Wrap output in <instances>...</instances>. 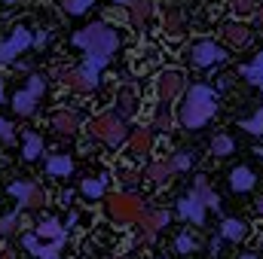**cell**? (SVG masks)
Listing matches in <instances>:
<instances>
[{
	"instance_id": "obj_23",
	"label": "cell",
	"mask_w": 263,
	"mask_h": 259,
	"mask_svg": "<svg viewBox=\"0 0 263 259\" xmlns=\"http://www.w3.org/2000/svg\"><path fill=\"white\" fill-rule=\"evenodd\" d=\"M40 153H43V137L34 134V131H28V134H25V153H22V156H25L28 162H34Z\"/></svg>"
},
{
	"instance_id": "obj_2",
	"label": "cell",
	"mask_w": 263,
	"mask_h": 259,
	"mask_svg": "<svg viewBox=\"0 0 263 259\" xmlns=\"http://www.w3.org/2000/svg\"><path fill=\"white\" fill-rule=\"evenodd\" d=\"M217 113V92L208 89V85H190V92L184 95V104L178 110V119L184 128H202L211 116Z\"/></svg>"
},
{
	"instance_id": "obj_25",
	"label": "cell",
	"mask_w": 263,
	"mask_h": 259,
	"mask_svg": "<svg viewBox=\"0 0 263 259\" xmlns=\"http://www.w3.org/2000/svg\"><path fill=\"white\" fill-rule=\"evenodd\" d=\"M80 192L86 195V198H101L104 195V177H86L80 183Z\"/></svg>"
},
{
	"instance_id": "obj_1",
	"label": "cell",
	"mask_w": 263,
	"mask_h": 259,
	"mask_svg": "<svg viewBox=\"0 0 263 259\" xmlns=\"http://www.w3.org/2000/svg\"><path fill=\"white\" fill-rule=\"evenodd\" d=\"M73 46L86 49V67L101 73L110 61V55L117 52V46H120V34H117V28H110L104 21H92V25H86L83 31L73 34Z\"/></svg>"
},
{
	"instance_id": "obj_17",
	"label": "cell",
	"mask_w": 263,
	"mask_h": 259,
	"mask_svg": "<svg viewBox=\"0 0 263 259\" xmlns=\"http://www.w3.org/2000/svg\"><path fill=\"white\" fill-rule=\"evenodd\" d=\"M220 235H223L227 241H242V238L248 235V223H245V220H233V217H230V220H223V223H220Z\"/></svg>"
},
{
	"instance_id": "obj_43",
	"label": "cell",
	"mask_w": 263,
	"mask_h": 259,
	"mask_svg": "<svg viewBox=\"0 0 263 259\" xmlns=\"http://www.w3.org/2000/svg\"><path fill=\"white\" fill-rule=\"evenodd\" d=\"M0 98H3V95H0Z\"/></svg>"
},
{
	"instance_id": "obj_18",
	"label": "cell",
	"mask_w": 263,
	"mask_h": 259,
	"mask_svg": "<svg viewBox=\"0 0 263 259\" xmlns=\"http://www.w3.org/2000/svg\"><path fill=\"white\" fill-rule=\"evenodd\" d=\"M129 146H132V153H138V156L150 153V146H153V134H150V128H135L132 131Z\"/></svg>"
},
{
	"instance_id": "obj_5",
	"label": "cell",
	"mask_w": 263,
	"mask_h": 259,
	"mask_svg": "<svg viewBox=\"0 0 263 259\" xmlns=\"http://www.w3.org/2000/svg\"><path fill=\"white\" fill-rule=\"evenodd\" d=\"M43 92H46V79L34 73V76L28 79V89H25V92H15V95H12V110H15L18 116H31V113L37 110V104H40Z\"/></svg>"
},
{
	"instance_id": "obj_33",
	"label": "cell",
	"mask_w": 263,
	"mask_h": 259,
	"mask_svg": "<svg viewBox=\"0 0 263 259\" xmlns=\"http://www.w3.org/2000/svg\"><path fill=\"white\" fill-rule=\"evenodd\" d=\"M92 3H95V0H65V9L70 12V15H83Z\"/></svg>"
},
{
	"instance_id": "obj_20",
	"label": "cell",
	"mask_w": 263,
	"mask_h": 259,
	"mask_svg": "<svg viewBox=\"0 0 263 259\" xmlns=\"http://www.w3.org/2000/svg\"><path fill=\"white\" fill-rule=\"evenodd\" d=\"M46 171L52 177H67V174H73V159L70 156H52V159H46Z\"/></svg>"
},
{
	"instance_id": "obj_40",
	"label": "cell",
	"mask_w": 263,
	"mask_h": 259,
	"mask_svg": "<svg viewBox=\"0 0 263 259\" xmlns=\"http://www.w3.org/2000/svg\"><path fill=\"white\" fill-rule=\"evenodd\" d=\"M254 12H257V25H260V28H263V6H257Z\"/></svg>"
},
{
	"instance_id": "obj_3",
	"label": "cell",
	"mask_w": 263,
	"mask_h": 259,
	"mask_svg": "<svg viewBox=\"0 0 263 259\" xmlns=\"http://www.w3.org/2000/svg\"><path fill=\"white\" fill-rule=\"evenodd\" d=\"M89 134L98 137V140H104L107 146H120V143L129 137L126 119H123L120 113H104V116L92 119V122H89Z\"/></svg>"
},
{
	"instance_id": "obj_35",
	"label": "cell",
	"mask_w": 263,
	"mask_h": 259,
	"mask_svg": "<svg viewBox=\"0 0 263 259\" xmlns=\"http://www.w3.org/2000/svg\"><path fill=\"white\" fill-rule=\"evenodd\" d=\"M257 9V0H233V12L236 15H248Z\"/></svg>"
},
{
	"instance_id": "obj_30",
	"label": "cell",
	"mask_w": 263,
	"mask_h": 259,
	"mask_svg": "<svg viewBox=\"0 0 263 259\" xmlns=\"http://www.w3.org/2000/svg\"><path fill=\"white\" fill-rule=\"evenodd\" d=\"M120 104H123V107H120V116H123V119L135 113V92H132V89H123V92H120Z\"/></svg>"
},
{
	"instance_id": "obj_10",
	"label": "cell",
	"mask_w": 263,
	"mask_h": 259,
	"mask_svg": "<svg viewBox=\"0 0 263 259\" xmlns=\"http://www.w3.org/2000/svg\"><path fill=\"white\" fill-rule=\"evenodd\" d=\"M65 241L67 238H52V244H40V238H37V232H34V235H25V238H22V247L31 250L37 259H62Z\"/></svg>"
},
{
	"instance_id": "obj_19",
	"label": "cell",
	"mask_w": 263,
	"mask_h": 259,
	"mask_svg": "<svg viewBox=\"0 0 263 259\" xmlns=\"http://www.w3.org/2000/svg\"><path fill=\"white\" fill-rule=\"evenodd\" d=\"M129 6V18H132V25H144L147 21V15H150V9H153V0H129L126 3Z\"/></svg>"
},
{
	"instance_id": "obj_39",
	"label": "cell",
	"mask_w": 263,
	"mask_h": 259,
	"mask_svg": "<svg viewBox=\"0 0 263 259\" xmlns=\"http://www.w3.org/2000/svg\"><path fill=\"white\" fill-rule=\"evenodd\" d=\"M0 259H15V250H3V253H0Z\"/></svg>"
},
{
	"instance_id": "obj_14",
	"label": "cell",
	"mask_w": 263,
	"mask_h": 259,
	"mask_svg": "<svg viewBox=\"0 0 263 259\" xmlns=\"http://www.w3.org/2000/svg\"><path fill=\"white\" fill-rule=\"evenodd\" d=\"M254 183H257V177H254V171H251L248 165H239V168L230 171V186H233L236 192H251Z\"/></svg>"
},
{
	"instance_id": "obj_31",
	"label": "cell",
	"mask_w": 263,
	"mask_h": 259,
	"mask_svg": "<svg viewBox=\"0 0 263 259\" xmlns=\"http://www.w3.org/2000/svg\"><path fill=\"white\" fill-rule=\"evenodd\" d=\"M15 226H18V213H6V217H0V238L12 235Z\"/></svg>"
},
{
	"instance_id": "obj_11",
	"label": "cell",
	"mask_w": 263,
	"mask_h": 259,
	"mask_svg": "<svg viewBox=\"0 0 263 259\" xmlns=\"http://www.w3.org/2000/svg\"><path fill=\"white\" fill-rule=\"evenodd\" d=\"M65 82L73 89V92H83V95H89V92H95V85H98V73L95 70H89V67H77V70H67Z\"/></svg>"
},
{
	"instance_id": "obj_27",
	"label": "cell",
	"mask_w": 263,
	"mask_h": 259,
	"mask_svg": "<svg viewBox=\"0 0 263 259\" xmlns=\"http://www.w3.org/2000/svg\"><path fill=\"white\" fill-rule=\"evenodd\" d=\"M172 174H175L172 162H153V165H147V177L150 180H168Z\"/></svg>"
},
{
	"instance_id": "obj_8",
	"label": "cell",
	"mask_w": 263,
	"mask_h": 259,
	"mask_svg": "<svg viewBox=\"0 0 263 259\" xmlns=\"http://www.w3.org/2000/svg\"><path fill=\"white\" fill-rule=\"evenodd\" d=\"M31 43H34L31 31H28V28H15V31L9 34V40L0 43V64H6V61H12L15 55H22Z\"/></svg>"
},
{
	"instance_id": "obj_34",
	"label": "cell",
	"mask_w": 263,
	"mask_h": 259,
	"mask_svg": "<svg viewBox=\"0 0 263 259\" xmlns=\"http://www.w3.org/2000/svg\"><path fill=\"white\" fill-rule=\"evenodd\" d=\"M172 168H175V171H190V168H193V156H190V153H178V156L172 159Z\"/></svg>"
},
{
	"instance_id": "obj_37",
	"label": "cell",
	"mask_w": 263,
	"mask_h": 259,
	"mask_svg": "<svg viewBox=\"0 0 263 259\" xmlns=\"http://www.w3.org/2000/svg\"><path fill=\"white\" fill-rule=\"evenodd\" d=\"M12 137H15V131H12V125H9L6 119H0V140H6V143H9Z\"/></svg>"
},
{
	"instance_id": "obj_6",
	"label": "cell",
	"mask_w": 263,
	"mask_h": 259,
	"mask_svg": "<svg viewBox=\"0 0 263 259\" xmlns=\"http://www.w3.org/2000/svg\"><path fill=\"white\" fill-rule=\"evenodd\" d=\"M190 64L196 67H214V64H223L230 55H227V49L220 46V43H214V40H199L190 46Z\"/></svg>"
},
{
	"instance_id": "obj_38",
	"label": "cell",
	"mask_w": 263,
	"mask_h": 259,
	"mask_svg": "<svg viewBox=\"0 0 263 259\" xmlns=\"http://www.w3.org/2000/svg\"><path fill=\"white\" fill-rule=\"evenodd\" d=\"M46 40H49V34H46V31H40V34L34 37V46H40V49H43V46H46Z\"/></svg>"
},
{
	"instance_id": "obj_26",
	"label": "cell",
	"mask_w": 263,
	"mask_h": 259,
	"mask_svg": "<svg viewBox=\"0 0 263 259\" xmlns=\"http://www.w3.org/2000/svg\"><path fill=\"white\" fill-rule=\"evenodd\" d=\"M211 153H214V156H230V153H236V140H233L230 134H217V137L211 140Z\"/></svg>"
},
{
	"instance_id": "obj_24",
	"label": "cell",
	"mask_w": 263,
	"mask_h": 259,
	"mask_svg": "<svg viewBox=\"0 0 263 259\" xmlns=\"http://www.w3.org/2000/svg\"><path fill=\"white\" fill-rule=\"evenodd\" d=\"M37 238H67V229L55 220H46L37 226Z\"/></svg>"
},
{
	"instance_id": "obj_7",
	"label": "cell",
	"mask_w": 263,
	"mask_h": 259,
	"mask_svg": "<svg viewBox=\"0 0 263 259\" xmlns=\"http://www.w3.org/2000/svg\"><path fill=\"white\" fill-rule=\"evenodd\" d=\"M184 92V73L181 70H162L156 76V98L165 104V101H175L178 95Z\"/></svg>"
},
{
	"instance_id": "obj_36",
	"label": "cell",
	"mask_w": 263,
	"mask_h": 259,
	"mask_svg": "<svg viewBox=\"0 0 263 259\" xmlns=\"http://www.w3.org/2000/svg\"><path fill=\"white\" fill-rule=\"evenodd\" d=\"M165 31H168V34H181V15H178V12H168V18H165Z\"/></svg>"
},
{
	"instance_id": "obj_21",
	"label": "cell",
	"mask_w": 263,
	"mask_h": 259,
	"mask_svg": "<svg viewBox=\"0 0 263 259\" xmlns=\"http://www.w3.org/2000/svg\"><path fill=\"white\" fill-rule=\"evenodd\" d=\"M193 192H196L199 198L205 201V207H214V210L220 207V198H217V192L208 186V180H205V177H196V183H193Z\"/></svg>"
},
{
	"instance_id": "obj_41",
	"label": "cell",
	"mask_w": 263,
	"mask_h": 259,
	"mask_svg": "<svg viewBox=\"0 0 263 259\" xmlns=\"http://www.w3.org/2000/svg\"><path fill=\"white\" fill-rule=\"evenodd\" d=\"M254 207H257V213L263 217V198H257V204H254Z\"/></svg>"
},
{
	"instance_id": "obj_15",
	"label": "cell",
	"mask_w": 263,
	"mask_h": 259,
	"mask_svg": "<svg viewBox=\"0 0 263 259\" xmlns=\"http://www.w3.org/2000/svg\"><path fill=\"white\" fill-rule=\"evenodd\" d=\"M223 40H227L230 46H245V43L251 40V31H248L245 25H239V21H227V25H223Z\"/></svg>"
},
{
	"instance_id": "obj_13",
	"label": "cell",
	"mask_w": 263,
	"mask_h": 259,
	"mask_svg": "<svg viewBox=\"0 0 263 259\" xmlns=\"http://www.w3.org/2000/svg\"><path fill=\"white\" fill-rule=\"evenodd\" d=\"M178 213H181L184 220H190L193 226H202V223H205V201H202L196 192L184 195V198L178 201Z\"/></svg>"
},
{
	"instance_id": "obj_28",
	"label": "cell",
	"mask_w": 263,
	"mask_h": 259,
	"mask_svg": "<svg viewBox=\"0 0 263 259\" xmlns=\"http://www.w3.org/2000/svg\"><path fill=\"white\" fill-rule=\"evenodd\" d=\"M239 128H245L248 134L260 137V134H263V110H257V113H254L251 119H242V122H239Z\"/></svg>"
},
{
	"instance_id": "obj_22",
	"label": "cell",
	"mask_w": 263,
	"mask_h": 259,
	"mask_svg": "<svg viewBox=\"0 0 263 259\" xmlns=\"http://www.w3.org/2000/svg\"><path fill=\"white\" fill-rule=\"evenodd\" d=\"M242 76H245V79H251L257 89H263V52L254 58V61H251V64L242 67Z\"/></svg>"
},
{
	"instance_id": "obj_9",
	"label": "cell",
	"mask_w": 263,
	"mask_h": 259,
	"mask_svg": "<svg viewBox=\"0 0 263 259\" xmlns=\"http://www.w3.org/2000/svg\"><path fill=\"white\" fill-rule=\"evenodd\" d=\"M9 195H15L18 204L28 207V210H37V207L46 204V192L37 183H9Z\"/></svg>"
},
{
	"instance_id": "obj_32",
	"label": "cell",
	"mask_w": 263,
	"mask_h": 259,
	"mask_svg": "<svg viewBox=\"0 0 263 259\" xmlns=\"http://www.w3.org/2000/svg\"><path fill=\"white\" fill-rule=\"evenodd\" d=\"M168 125H172V116H168V110H165V104H162V107L156 110V116H153V125H150V128H156V131H165Z\"/></svg>"
},
{
	"instance_id": "obj_12",
	"label": "cell",
	"mask_w": 263,
	"mask_h": 259,
	"mask_svg": "<svg viewBox=\"0 0 263 259\" xmlns=\"http://www.w3.org/2000/svg\"><path fill=\"white\" fill-rule=\"evenodd\" d=\"M138 226L144 232V241H153L162 226H168V210H144L138 217Z\"/></svg>"
},
{
	"instance_id": "obj_16",
	"label": "cell",
	"mask_w": 263,
	"mask_h": 259,
	"mask_svg": "<svg viewBox=\"0 0 263 259\" xmlns=\"http://www.w3.org/2000/svg\"><path fill=\"white\" fill-rule=\"evenodd\" d=\"M52 128L62 131V134H73V131L80 128V116H77L73 110H59V113L52 116Z\"/></svg>"
},
{
	"instance_id": "obj_29",
	"label": "cell",
	"mask_w": 263,
	"mask_h": 259,
	"mask_svg": "<svg viewBox=\"0 0 263 259\" xmlns=\"http://www.w3.org/2000/svg\"><path fill=\"white\" fill-rule=\"evenodd\" d=\"M175 250H178V253H193V250H199V241L193 238V235L184 232V235L175 238Z\"/></svg>"
},
{
	"instance_id": "obj_4",
	"label": "cell",
	"mask_w": 263,
	"mask_h": 259,
	"mask_svg": "<svg viewBox=\"0 0 263 259\" xmlns=\"http://www.w3.org/2000/svg\"><path fill=\"white\" fill-rule=\"evenodd\" d=\"M107 213L117 220V223H138V217L144 213V204L141 198L132 192H117L107 198Z\"/></svg>"
},
{
	"instance_id": "obj_42",
	"label": "cell",
	"mask_w": 263,
	"mask_h": 259,
	"mask_svg": "<svg viewBox=\"0 0 263 259\" xmlns=\"http://www.w3.org/2000/svg\"><path fill=\"white\" fill-rule=\"evenodd\" d=\"M239 259H257V256H251V253H245V256H239Z\"/></svg>"
}]
</instances>
